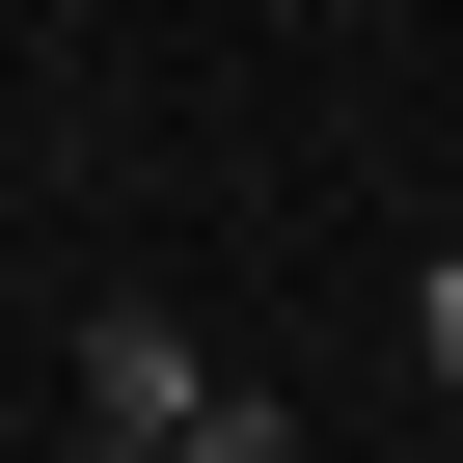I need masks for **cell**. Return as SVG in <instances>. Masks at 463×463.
Returning a JSON list of instances; mask_svg holds the SVG:
<instances>
[{"label": "cell", "mask_w": 463, "mask_h": 463, "mask_svg": "<svg viewBox=\"0 0 463 463\" xmlns=\"http://www.w3.org/2000/svg\"><path fill=\"white\" fill-rule=\"evenodd\" d=\"M409 327H436V382H463V246H436V300H409Z\"/></svg>", "instance_id": "obj_2"}, {"label": "cell", "mask_w": 463, "mask_h": 463, "mask_svg": "<svg viewBox=\"0 0 463 463\" xmlns=\"http://www.w3.org/2000/svg\"><path fill=\"white\" fill-rule=\"evenodd\" d=\"M82 463H191V436H82Z\"/></svg>", "instance_id": "obj_3"}, {"label": "cell", "mask_w": 463, "mask_h": 463, "mask_svg": "<svg viewBox=\"0 0 463 463\" xmlns=\"http://www.w3.org/2000/svg\"><path fill=\"white\" fill-rule=\"evenodd\" d=\"M82 436H191V463H273V382H218L164 300H109V327H82Z\"/></svg>", "instance_id": "obj_1"}]
</instances>
